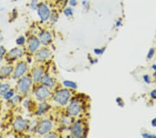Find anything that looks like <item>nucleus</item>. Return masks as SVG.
Returning <instances> with one entry per match:
<instances>
[{"mask_svg":"<svg viewBox=\"0 0 156 138\" xmlns=\"http://www.w3.org/2000/svg\"><path fill=\"white\" fill-rule=\"evenodd\" d=\"M31 80L28 77H23L18 84V91L21 94H26L31 87Z\"/></svg>","mask_w":156,"mask_h":138,"instance_id":"1","label":"nucleus"},{"mask_svg":"<svg viewBox=\"0 0 156 138\" xmlns=\"http://www.w3.org/2000/svg\"><path fill=\"white\" fill-rule=\"evenodd\" d=\"M70 97V93L67 89H62L58 91L55 96V100L59 104L64 105L67 104V101Z\"/></svg>","mask_w":156,"mask_h":138,"instance_id":"2","label":"nucleus"},{"mask_svg":"<svg viewBox=\"0 0 156 138\" xmlns=\"http://www.w3.org/2000/svg\"><path fill=\"white\" fill-rule=\"evenodd\" d=\"M37 14L42 21H46L50 16V10L49 7L44 4H39L37 9Z\"/></svg>","mask_w":156,"mask_h":138,"instance_id":"3","label":"nucleus"},{"mask_svg":"<svg viewBox=\"0 0 156 138\" xmlns=\"http://www.w3.org/2000/svg\"><path fill=\"white\" fill-rule=\"evenodd\" d=\"M27 71V64L24 62H20L17 65L14 71V75L13 76L15 78H19L21 77L22 75H24L25 73Z\"/></svg>","mask_w":156,"mask_h":138,"instance_id":"4","label":"nucleus"},{"mask_svg":"<svg viewBox=\"0 0 156 138\" xmlns=\"http://www.w3.org/2000/svg\"><path fill=\"white\" fill-rule=\"evenodd\" d=\"M51 127L52 124L51 121L48 120H44L40 124L38 129H37V132L40 135H44L51 129Z\"/></svg>","mask_w":156,"mask_h":138,"instance_id":"5","label":"nucleus"},{"mask_svg":"<svg viewBox=\"0 0 156 138\" xmlns=\"http://www.w3.org/2000/svg\"><path fill=\"white\" fill-rule=\"evenodd\" d=\"M23 54V51L21 48H19V47H15L7 53L6 57L9 59H15L17 58H19Z\"/></svg>","mask_w":156,"mask_h":138,"instance_id":"6","label":"nucleus"},{"mask_svg":"<svg viewBox=\"0 0 156 138\" xmlns=\"http://www.w3.org/2000/svg\"><path fill=\"white\" fill-rule=\"evenodd\" d=\"M36 95L38 99L43 100L49 96L50 91L47 88L44 87H40L39 88H37V89L36 90Z\"/></svg>","mask_w":156,"mask_h":138,"instance_id":"7","label":"nucleus"},{"mask_svg":"<svg viewBox=\"0 0 156 138\" xmlns=\"http://www.w3.org/2000/svg\"><path fill=\"white\" fill-rule=\"evenodd\" d=\"M80 110V105L78 101L72 102L68 107V112L71 115L76 116L79 114Z\"/></svg>","mask_w":156,"mask_h":138,"instance_id":"8","label":"nucleus"},{"mask_svg":"<svg viewBox=\"0 0 156 138\" xmlns=\"http://www.w3.org/2000/svg\"><path fill=\"white\" fill-rule=\"evenodd\" d=\"M39 46H40L39 40L36 37L32 38V39L30 40L29 43V46H28L29 51L33 53V52L36 51L37 49L38 48Z\"/></svg>","mask_w":156,"mask_h":138,"instance_id":"9","label":"nucleus"},{"mask_svg":"<svg viewBox=\"0 0 156 138\" xmlns=\"http://www.w3.org/2000/svg\"><path fill=\"white\" fill-rule=\"evenodd\" d=\"M72 133L76 137H80L82 136V127L80 122H76L73 125Z\"/></svg>","mask_w":156,"mask_h":138,"instance_id":"10","label":"nucleus"},{"mask_svg":"<svg viewBox=\"0 0 156 138\" xmlns=\"http://www.w3.org/2000/svg\"><path fill=\"white\" fill-rule=\"evenodd\" d=\"M27 122L26 120L23 119H17L14 123V127L16 130L21 131L25 129V127L27 126Z\"/></svg>","mask_w":156,"mask_h":138,"instance_id":"11","label":"nucleus"},{"mask_svg":"<svg viewBox=\"0 0 156 138\" xmlns=\"http://www.w3.org/2000/svg\"><path fill=\"white\" fill-rule=\"evenodd\" d=\"M50 54H51V52L48 50L42 49L37 52L36 58L40 60H44L48 58Z\"/></svg>","mask_w":156,"mask_h":138,"instance_id":"12","label":"nucleus"},{"mask_svg":"<svg viewBox=\"0 0 156 138\" xmlns=\"http://www.w3.org/2000/svg\"><path fill=\"white\" fill-rule=\"evenodd\" d=\"M40 42L43 45L49 44L51 41V36L48 32H44L42 33L40 36Z\"/></svg>","mask_w":156,"mask_h":138,"instance_id":"13","label":"nucleus"},{"mask_svg":"<svg viewBox=\"0 0 156 138\" xmlns=\"http://www.w3.org/2000/svg\"><path fill=\"white\" fill-rule=\"evenodd\" d=\"M42 69L40 68L35 69L33 72V79H34V82H37L39 80L42 78Z\"/></svg>","mask_w":156,"mask_h":138,"instance_id":"14","label":"nucleus"},{"mask_svg":"<svg viewBox=\"0 0 156 138\" xmlns=\"http://www.w3.org/2000/svg\"><path fill=\"white\" fill-rule=\"evenodd\" d=\"M41 82L42 84L46 85V86L51 87L54 86V80H53L50 77L47 76V75H44V76L42 77Z\"/></svg>","mask_w":156,"mask_h":138,"instance_id":"15","label":"nucleus"},{"mask_svg":"<svg viewBox=\"0 0 156 138\" xmlns=\"http://www.w3.org/2000/svg\"><path fill=\"white\" fill-rule=\"evenodd\" d=\"M12 71H13V69L12 66H4L0 70V75L2 76L7 77L11 73Z\"/></svg>","mask_w":156,"mask_h":138,"instance_id":"16","label":"nucleus"},{"mask_svg":"<svg viewBox=\"0 0 156 138\" xmlns=\"http://www.w3.org/2000/svg\"><path fill=\"white\" fill-rule=\"evenodd\" d=\"M10 89V85L8 84H0V96H4Z\"/></svg>","mask_w":156,"mask_h":138,"instance_id":"17","label":"nucleus"},{"mask_svg":"<svg viewBox=\"0 0 156 138\" xmlns=\"http://www.w3.org/2000/svg\"><path fill=\"white\" fill-rule=\"evenodd\" d=\"M63 84L65 87H70V88H73V89H76L77 87L76 84L74 83V82H71V81H68V80H66V81H64Z\"/></svg>","mask_w":156,"mask_h":138,"instance_id":"18","label":"nucleus"},{"mask_svg":"<svg viewBox=\"0 0 156 138\" xmlns=\"http://www.w3.org/2000/svg\"><path fill=\"white\" fill-rule=\"evenodd\" d=\"M38 0H32L31 3H30V7H31V9L33 10H37V7H38Z\"/></svg>","mask_w":156,"mask_h":138,"instance_id":"19","label":"nucleus"},{"mask_svg":"<svg viewBox=\"0 0 156 138\" xmlns=\"http://www.w3.org/2000/svg\"><path fill=\"white\" fill-rule=\"evenodd\" d=\"M13 94H14L13 90H11V91H8L6 93V94L4 95V99H11V98L12 97V96H13Z\"/></svg>","mask_w":156,"mask_h":138,"instance_id":"20","label":"nucleus"},{"mask_svg":"<svg viewBox=\"0 0 156 138\" xmlns=\"http://www.w3.org/2000/svg\"><path fill=\"white\" fill-rule=\"evenodd\" d=\"M6 53V49H5L3 46L0 47V61H2V60L3 59Z\"/></svg>","mask_w":156,"mask_h":138,"instance_id":"21","label":"nucleus"},{"mask_svg":"<svg viewBox=\"0 0 156 138\" xmlns=\"http://www.w3.org/2000/svg\"><path fill=\"white\" fill-rule=\"evenodd\" d=\"M16 43L17 45H19V46H22V45H23L24 43H25V39L24 36H20L18 39L16 40Z\"/></svg>","mask_w":156,"mask_h":138,"instance_id":"22","label":"nucleus"},{"mask_svg":"<svg viewBox=\"0 0 156 138\" xmlns=\"http://www.w3.org/2000/svg\"><path fill=\"white\" fill-rule=\"evenodd\" d=\"M64 13L66 16H70L73 15V11L71 8H67L65 9Z\"/></svg>","mask_w":156,"mask_h":138,"instance_id":"23","label":"nucleus"},{"mask_svg":"<svg viewBox=\"0 0 156 138\" xmlns=\"http://www.w3.org/2000/svg\"><path fill=\"white\" fill-rule=\"evenodd\" d=\"M153 54H154V49L151 48V49L149 50V52H148V54L147 57H148V59H151L153 56Z\"/></svg>","mask_w":156,"mask_h":138,"instance_id":"24","label":"nucleus"},{"mask_svg":"<svg viewBox=\"0 0 156 138\" xmlns=\"http://www.w3.org/2000/svg\"><path fill=\"white\" fill-rule=\"evenodd\" d=\"M77 4L76 0H69V5L71 6H75Z\"/></svg>","mask_w":156,"mask_h":138,"instance_id":"25","label":"nucleus"},{"mask_svg":"<svg viewBox=\"0 0 156 138\" xmlns=\"http://www.w3.org/2000/svg\"><path fill=\"white\" fill-rule=\"evenodd\" d=\"M142 136L144 137H147V138H149V137L155 138V137H156V136H155V135H149V134H143Z\"/></svg>","mask_w":156,"mask_h":138,"instance_id":"26","label":"nucleus"},{"mask_svg":"<svg viewBox=\"0 0 156 138\" xmlns=\"http://www.w3.org/2000/svg\"><path fill=\"white\" fill-rule=\"evenodd\" d=\"M151 97L153 98V99H156V89L151 91Z\"/></svg>","mask_w":156,"mask_h":138,"instance_id":"27","label":"nucleus"},{"mask_svg":"<svg viewBox=\"0 0 156 138\" xmlns=\"http://www.w3.org/2000/svg\"><path fill=\"white\" fill-rule=\"evenodd\" d=\"M144 81L146 82H147V83H150V79H149V77H148V75H144Z\"/></svg>","mask_w":156,"mask_h":138,"instance_id":"28","label":"nucleus"},{"mask_svg":"<svg viewBox=\"0 0 156 138\" xmlns=\"http://www.w3.org/2000/svg\"><path fill=\"white\" fill-rule=\"evenodd\" d=\"M104 52V50H97V49H96V50H94V52L95 53H96L97 54H101L102 53V52Z\"/></svg>","mask_w":156,"mask_h":138,"instance_id":"29","label":"nucleus"},{"mask_svg":"<svg viewBox=\"0 0 156 138\" xmlns=\"http://www.w3.org/2000/svg\"><path fill=\"white\" fill-rule=\"evenodd\" d=\"M152 125H153V126L156 127V118H155V119H153V121H152Z\"/></svg>","mask_w":156,"mask_h":138,"instance_id":"30","label":"nucleus"},{"mask_svg":"<svg viewBox=\"0 0 156 138\" xmlns=\"http://www.w3.org/2000/svg\"><path fill=\"white\" fill-rule=\"evenodd\" d=\"M155 79H156V77H155Z\"/></svg>","mask_w":156,"mask_h":138,"instance_id":"31","label":"nucleus"}]
</instances>
